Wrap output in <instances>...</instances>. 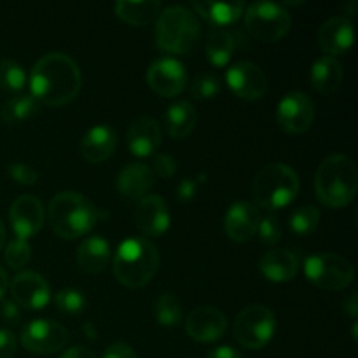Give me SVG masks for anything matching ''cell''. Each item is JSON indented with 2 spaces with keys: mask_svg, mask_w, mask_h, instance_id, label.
Returning a JSON list of instances; mask_svg holds the SVG:
<instances>
[{
  "mask_svg": "<svg viewBox=\"0 0 358 358\" xmlns=\"http://www.w3.org/2000/svg\"><path fill=\"white\" fill-rule=\"evenodd\" d=\"M83 73L76 59L63 52L42 56L30 72L31 96L41 105L62 107L79 94Z\"/></svg>",
  "mask_w": 358,
  "mask_h": 358,
  "instance_id": "1",
  "label": "cell"
},
{
  "mask_svg": "<svg viewBox=\"0 0 358 358\" xmlns=\"http://www.w3.org/2000/svg\"><path fill=\"white\" fill-rule=\"evenodd\" d=\"M358 171L352 157L332 154L325 157L315 175V194L329 208H343L355 199Z\"/></svg>",
  "mask_w": 358,
  "mask_h": 358,
  "instance_id": "2",
  "label": "cell"
},
{
  "mask_svg": "<svg viewBox=\"0 0 358 358\" xmlns=\"http://www.w3.org/2000/svg\"><path fill=\"white\" fill-rule=\"evenodd\" d=\"M101 217L87 196L76 191H62L51 199L48 208V219L52 231L59 238L73 240L84 236L96 226Z\"/></svg>",
  "mask_w": 358,
  "mask_h": 358,
  "instance_id": "3",
  "label": "cell"
},
{
  "mask_svg": "<svg viewBox=\"0 0 358 358\" xmlns=\"http://www.w3.org/2000/svg\"><path fill=\"white\" fill-rule=\"evenodd\" d=\"M112 269L121 285L128 289H140L147 285L159 269V252L147 238H128L117 247Z\"/></svg>",
  "mask_w": 358,
  "mask_h": 358,
  "instance_id": "4",
  "label": "cell"
},
{
  "mask_svg": "<svg viewBox=\"0 0 358 358\" xmlns=\"http://www.w3.org/2000/svg\"><path fill=\"white\" fill-rule=\"evenodd\" d=\"M301 189L299 175L292 166L283 163L266 164L257 171L252 182L254 205L264 212H275L290 205Z\"/></svg>",
  "mask_w": 358,
  "mask_h": 358,
  "instance_id": "5",
  "label": "cell"
},
{
  "mask_svg": "<svg viewBox=\"0 0 358 358\" xmlns=\"http://www.w3.org/2000/svg\"><path fill=\"white\" fill-rule=\"evenodd\" d=\"M201 23L191 9L184 6L164 7L156 21L157 48L173 55H185L198 42Z\"/></svg>",
  "mask_w": 358,
  "mask_h": 358,
  "instance_id": "6",
  "label": "cell"
},
{
  "mask_svg": "<svg viewBox=\"0 0 358 358\" xmlns=\"http://www.w3.org/2000/svg\"><path fill=\"white\" fill-rule=\"evenodd\" d=\"M245 28L261 42H276L285 37L292 27L289 10L275 2H255L247 7Z\"/></svg>",
  "mask_w": 358,
  "mask_h": 358,
  "instance_id": "7",
  "label": "cell"
},
{
  "mask_svg": "<svg viewBox=\"0 0 358 358\" xmlns=\"http://www.w3.org/2000/svg\"><path fill=\"white\" fill-rule=\"evenodd\" d=\"M276 331V317L269 308L252 304L243 308L234 318V339L247 350H261L273 339Z\"/></svg>",
  "mask_w": 358,
  "mask_h": 358,
  "instance_id": "8",
  "label": "cell"
},
{
  "mask_svg": "<svg viewBox=\"0 0 358 358\" xmlns=\"http://www.w3.org/2000/svg\"><path fill=\"white\" fill-rule=\"evenodd\" d=\"M304 273L313 285L324 290H343L353 282L355 268L338 254L310 255L304 261Z\"/></svg>",
  "mask_w": 358,
  "mask_h": 358,
  "instance_id": "9",
  "label": "cell"
},
{
  "mask_svg": "<svg viewBox=\"0 0 358 358\" xmlns=\"http://www.w3.org/2000/svg\"><path fill=\"white\" fill-rule=\"evenodd\" d=\"M226 83L238 98L257 101L268 93V77L264 70L248 59L233 63L226 72Z\"/></svg>",
  "mask_w": 358,
  "mask_h": 358,
  "instance_id": "10",
  "label": "cell"
},
{
  "mask_svg": "<svg viewBox=\"0 0 358 358\" xmlns=\"http://www.w3.org/2000/svg\"><path fill=\"white\" fill-rule=\"evenodd\" d=\"M315 103L308 94L294 91L280 100L276 108L278 126L289 135H301L308 131L315 121Z\"/></svg>",
  "mask_w": 358,
  "mask_h": 358,
  "instance_id": "11",
  "label": "cell"
},
{
  "mask_svg": "<svg viewBox=\"0 0 358 358\" xmlns=\"http://www.w3.org/2000/svg\"><path fill=\"white\" fill-rule=\"evenodd\" d=\"M21 343L30 353L48 355L62 350L69 343V331L52 320H31L21 331Z\"/></svg>",
  "mask_w": 358,
  "mask_h": 358,
  "instance_id": "12",
  "label": "cell"
},
{
  "mask_svg": "<svg viewBox=\"0 0 358 358\" xmlns=\"http://www.w3.org/2000/svg\"><path fill=\"white\" fill-rule=\"evenodd\" d=\"M147 84L156 94L173 98L187 86V70L178 59L159 58L147 69Z\"/></svg>",
  "mask_w": 358,
  "mask_h": 358,
  "instance_id": "13",
  "label": "cell"
},
{
  "mask_svg": "<svg viewBox=\"0 0 358 358\" xmlns=\"http://www.w3.org/2000/svg\"><path fill=\"white\" fill-rule=\"evenodd\" d=\"M44 206H42L41 199H37L35 196L23 194L14 199L10 205V226L20 240H28V238L35 236L44 226Z\"/></svg>",
  "mask_w": 358,
  "mask_h": 358,
  "instance_id": "14",
  "label": "cell"
},
{
  "mask_svg": "<svg viewBox=\"0 0 358 358\" xmlns=\"http://www.w3.org/2000/svg\"><path fill=\"white\" fill-rule=\"evenodd\" d=\"M10 294L14 303L24 310H42L51 299L49 283L34 271L17 273L10 282Z\"/></svg>",
  "mask_w": 358,
  "mask_h": 358,
  "instance_id": "15",
  "label": "cell"
},
{
  "mask_svg": "<svg viewBox=\"0 0 358 358\" xmlns=\"http://www.w3.org/2000/svg\"><path fill=\"white\" fill-rule=\"evenodd\" d=\"M227 329V318L219 308L199 306L189 313L185 320V332L198 343H215Z\"/></svg>",
  "mask_w": 358,
  "mask_h": 358,
  "instance_id": "16",
  "label": "cell"
},
{
  "mask_svg": "<svg viewBox=\"0 0 358 358\" xmlns=\"http://www.w3.org/2000/svg\"><path fill=\"white\" fill-rule=\"evenodd\" d=\"M170 210L166 201L157 194L143 196L135 210V224L143 238H156L166 233L170 227Z\"/></svg>",
  "mask_w": 358,
  "mask_h": 358,
  "instance_id": "17",
  "label": "cell"
},
{
  "mask_svg": "<svg viewBox=\"0 0 358 358\" xmlns=\"http://www.w3.org/2000/svg\"><path fill=\"white\" fill-rule=\"evenodd\" d=\"M261 210L250 201H236L229 206L224 219L226 234L236 243H245L257 234Z\"/></svg>",
  "mask_w": 358,
  "mask_h": 358,
  "instance_id": "18",
  "label": "cell"
},
{
  "mask_svg": "<svg viewBox=\"0 0 358 358\" xmlns=\"http://www.w3.org/2000/svg\"><path fill=\"white\" fill-rule=\"evenodd\" d=\"M353 45V24L346 16H334L318 30V48L327 56H341Z\"/></svg>",
  "mask_w": 358,
  "mask_h": 358,
  "instance_id": "19",
  "label": "cell"
},
{
  "mask_svg": "<svg viewBox=\"0 0 358 358\" xmlns=\"http://www.w3.org/2000/svg\"><path fill=\"white\" fill-rule=\"evenodd\" d=\"M129 152L136 157H149L152 154H156V150L161 145V126L156 119L142 117L135 119V121L129 124L128 135Z\"/></svg>",
  "mask_w": 358,
  "mask_h": 358,
  "instance_id": "20",
  "label": "cell"
},
{
  "mask_svg": "<svg viewBox=\"0 0 358 358\" xmlns=\"http://www.w3.org/2000/svg\"><path fill=\"white\" fill-rule=\"evenodd\" d=\"M259 271L271 283L290 282L299 271V259L285 248H273L259 259Z\"/></svg>",
  "mask_w": 358,
  "mask_h": 358,
  "instance_id": "21",
  "label": "cell"
},
{
  "mask_svg": "<svg viewBox=\"0 0 358 358\" xmlns=\"http://www.w3.org/2000/svg\"><path fill=\"white\" fill-rule=\"evenodd\" d=\"M117 136L108 124H98L84 135L80 142V154L87 163H103L114 154Z\"/></svg>",
  "mask_w": 358,
  "mask_h": 358,
  "instance_id": "22",
  "label": "cell"
},
{
  "mask_svg": "<svg viewBox=\"0 0 358 358\" xmlns=\"http://www.w3.org/2000/svg\"><path fill=\"white\" fill-rule=\"evenodd\" d=\"M154 185V173L147 164L131 163L122 168L115 180V187L124 198L142 199Z\"/></svg>",
  "mask_w": 358,
  "mask_h": 358,
  "instance_id": "23",
  "label": "cell"
},
{
  "mask_svg": "<svg viewBox=\"0 0 358 358\" xmlns=\"http://www.w3.org/2000/svg\"><path fill=\"white\" fill-rule=\"evenodd\" d=\"M77 264L84 273L98 275L107 268L110 261V245L107 240L94 234V236L84 238L77 247Z\"/></svg>",
  "mask_w": 358,
  "mask_h": 358,
  "instance_id": "24",
  "label": "cell"
},
{
  "mask_svg": "<svg viewBox=\"0 0 358 358\" xmlns=\"http://www.w3.org/2000/svg\"><path fill=\"white\" fill-rule=\"evenodd\" d=\"M343 79H345L343 65L331 56H322L311 66V86L317 93L324 94V96L334 94L341 87Z\"/></svg>",
  "mask_w": 358,
  "mask_h": 358,
  "instance_id": "25",
  "label": "cell"
},
{
  "mask_svg": "<svg viewBox=\"0 0 358 358\" xmlns=\"http://www.w3.org/2000/svg\"><path fill=\"white\" fill-rule=\"evenodd\" d=\"M163 10L159 0H119L115 3V14L119 20L133 27H145L157 20Z\"/></svg>",
  "mask_w": 358,
  "mask_h": 358,
  "instance_id": "26",
  "label": "cell"
},
{
  "mask_svg": "<svg viewBox=\"0 0 358 358\" xmlns=\"http://www.w3.org/2000/svg\"><path fill=\"white\" fill-rule=\"evenodd\" d=\"M196 121H198V114L191 101H177L164 112V129L171 138L182 140L191 135Z\"/></svg>",
  "mask_w": 358,
  "mask_h": 358,
  "instance_id": "27",
  "label": "cell"
},
{
  "mask_svg": "<svg viewBox=\"0 0 358 358\" xmlns=\"http://www.w3.org/2000/svg\"><path fill=\"white\" fill-rule=\"evenodd\" d=\"M192 9L213 24V28H222L227 24L240 20L241 14L245 13L243 2H206V0H198L192 2Z\"/></svg>",
  "mask_w": 358,
  "mask_h": 358,
  "instance_id": "28",
  "label": "cell"
},
{
  "mask_svg": "<svg viewBox=\"0 0 358 358\" xmlns=\"http://www.w3.org/2000/svg\"><path fill=\"white\" fill-rule=\"evenodd\" d=\"M234 49H236V42L231 31L224 28H212L206 35L205 52L213 66H226L233 58Z\"/></svg>",
  "mask_w": 358,
  "mask_h": 358,
  "instance_id": "29",
  "label": "cell"
},
{
  "mask_svg": "<svg viewBox=\"0 0 358 358\" xmlns=\"http://www.w3.org/2000/svg\"><path fill=\"white\" fill-rule=\"evenodd\" d=\"M38 112H41V103L31 94H17L3 103L0 117L6 124H17L34 117Z\"/></svg>",
  "mask_w": 358,
  "mask_h": 358,
  "instance_id": "30",
  "label": "cell"
},
{
  "mask_svg": "<svg viewBox=\"0 0 358 358\" xmlns=\"http://www.w3.org/2000/svg\"><path fill=\"white\" fill-rule=\"evenodd\" d=\"M318 222H320V212H318L317 206L311 205L296 208L289 217L290 229L299 236H308V234L313 233L318 227Z\"/></svg>",
  "mask_w": 358,
  "mask_h": 358,
  "instance_id": "31",
  "label": "cell"
},
{
  "mask_svg": "<svg viewBox=\"0 0 358 358\" xmlns=\"http://www.w3.org/2000/svg\"><path fill=\"white\" fill-rule=\"evenodd\" d=\"M156 318L163 327H175L182 320V304L177 296L171 292H164L156 301Z\"/></svg>",
  "mask_w": 358,
  "mask_h": 358,
  "instance_id": "32",
  "label": "cell"
},
{
  "mask_svg": "<svg viewBox=\"0 0 358 358\" xmlns=\"http://www.w3.org/2000/svg\"><path fill=\"white\" fill-rule=\"evenodd\" d=\"M27 84V73L23 66L13 59H0V90L21 91Z\"/></svg>",
  "mask_w": 358,
  "mask_h": 358,
  "instance_id": "33",
  "label": "cell"
},
{
  "mask_svg": "<svg viewBox=\"0 0 358 358\" xmlns=\"http://www.w3.org/2000/svg\"><path fill=\"white\" fill-rule=\"evenodd\" d=\"M222 91L220 79L213 72H203L196 76V79L191 84V94L196 100H212L213 96Z\"/></svg>",
  "mask_w": 358,
  "mask_h": 358,
  "instance_id": "34",
  "label": "cell"
},
{
  "mask_svg": "<svg viewBox=\"0 0 358 358\" xmlns=\"http://www.w3.org/2000/svg\"><path fill=\"white\" fill-rule=\"evenodd\" d=\"M31 257V247L27 240H20V238H14L9 243L6 245V259L7 266L10 269H21L23 266L28 264Z\"/></svg>",
  "mask_w": 358,
  "mask_h": 358,
  "instance_id": "35",
  "label": "cell"
},
{
  "mask_svg": "<svg viewBox=\"0 0 358 358\" xmlns=\"http://www.w3.org/2000/svg\"><path fill=\"white\" fill-rule=\"evenodd\" d=\"M55 304L62 313L77 315L83 313V310L86 308V297L80 290L63 289L55 296Z\"/></svg>",
  "mask_w": 358,
  "mask_h": 358,
  "instance_id": "36",
  "label": "cell"
},
{
  "mask_svg": "<svg viewBox=\"0 0 358 358\" xmlns=\"http://www.w3.org/2000/svg\"><path fill=\"white\" fill-rule=\"evenodd\" d=\"M257 234L261 238L262 243L266 245H276L282 238V226H280L278 217H275L273 213L266 212L264 215H261V222H259Z\"/></svg>",
  "mask_w": 358,
  "mask_h": 358,
  "instance_id": "37",
  "label": "cell"
},
{
  "mask_svg": "<svg viewBox=\"0 0 358 358\" xmlns=\"http://www.w3.org/2000/svg\"><path fill=\"white\" fill-rule=\"evenodd\" d=\"M7 173L21 185H35L38 180V173L27 163H13L7 166Z\"/></svg>",
  "mask_w": 358,
  "mask_h": 358,
  "instance_id": "38",
  "label": "cell"
},
{
  "mask_svg": "<svg viewBox=\"0 0 358 358\" xmlns=\"http://www.w3.org/2000/svg\"><path fill=\"white\" fill-rule=\"evenodd\" d=\"M152 173L159 175L163 178H171L177 173V161L170 154H156L152 161Z\"/></svg>",
  "mask_w": 358,
  "mask_h": 358,
  "instance_id": "39",
  "label": "cell"
},
{
  "mask_svg": "<svg viewBox=\"0 0 358 358\" xmlns=\"http://www.w3.org/2000/svg\"><path fill=\"white\" fill-rule=\"evenodd\" d=\"M16 353V338L7 329H0V358H13Z\"/></svg>",
  "mask_w": 358,
  "mask_h": 358,
  "instance_id": "40",
  "label": "cell"
},
{
  "mask_svg": "<svg viewBox=\"0 0 358 358\" xmlns=\"http://www.w3.org/2000/svg\"><path fill=\"white\" fill-rule=\"evenodd\" d=\"M177 198L182 203H191L194 199L196 192H198V182L194 178H184L180 184L177 185Z\"/></svg>",
  "mask_w": 358,
  "mask_h": 358,
  "instance_id": "41",
  "label": "cell"
},
{
  "mask_svg": "<svg viewBox=\"0 0 358 358\" xmlns=\"http://www.w3.org/2000/svg\"><path fill=\"white\" fill-rule=\"evenodd\" d=\"M103 358H138L135 350L126 343H114L105 350Z\"/></svg>",
  "mask_w": 358,
  "mask_h": 358,
  "instance_id": "42",
  "label": "cell"
},
{
  "mask_svg": "<svg viewBox=\"0 0 358 358\" xmlns=\"http://www.w3.org/2000/svg\"><path fill=\"white\" fill-rule=\"evenodd\" d=\"M205 358H243L241 353L238 352L233 346H219V348H213L206 353Z\"/></svg>",
  "mask_w": 358,
  "mask_h": 358,
  "instance_id": "43",
  "label": "cell"
},
{
  "mask_svg": "<svg viewBox=\"0 0 358 358\" xmlns=\"http://www.w3.org/2000/svg\"><path fill=\"white\" fill-rule=\"evenodd\" d=\"M59 358H96L94 353L90 348H84V346H73V348L66 350Z\"/></svg>",
  "mask_w": 358,
  "mask_h": 358,
  "instance_id": "44",
  "label": "cell"
},
{
  "mask_svg": "<svg viewBox=\"0 0 358 358\" xmlns=\"http://www.w3.org/2000/svg\"><path fill=\"white\" fill-rule=\"evenodd\" d=\"M345 311L350 315V317L353 318V320H357V315H358V297H357V292H352L348 297L345 299Z\"/></svg>",
  "mask_w": 358,
  "mask_h": 358,
  "instance_id": "45",
  "label": "cell"
},
{
  "mask_svg": "<svg viewBox=\"0 0 358 358\" xmlns=\"http://www.w3.org/2000/svg\"><path fill=\"white\" fill-rule=\"evenodd\" d=\"M2 317L9 322L17 320V318H20V308H17V304L16 303H3Z\"/></svg>",
  "mask_w": 358,
  "mask_h": 358,
  "instance_id": "46",
  "label": "cell"
},
{
  "mask_svg": "<svg viewBox=\"0 0 358 358\" xmlns=\"http://www.w3.org/2000/svg\"><path fill=\"white\" fill-rule=\"evenodd\" d=\"M7 289H9V278H7V273L0 268V299L6 296Z\"/></svg>",
  "mask_w": 358,
  "mask_h": 358,
  "instance_id": "47",
  "label": "cell"
},
{
  "mask_svg": "<svg viewBox=\"0 0 358 358\" xmlns=\"http://www.w3.org/2000/svg\"><path fill=\"white\" fill-rule=\"evenodd\" d=\"M3 245H6V227H3V222L0 220V250L3 248Z\"/></svg>",
  "mask_w": 358,
  "mask_h": 358,
  "instance_id": "48",
  "label": "cell"
}]
</instances>
